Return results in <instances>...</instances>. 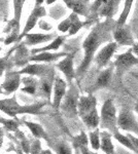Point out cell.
<instances>
[{
    "label": "cell",
    "instance_id": "31",
    "mask_svg": "<svg viewBox=\"0 0 138 154\" xmlns=\"http://www.w3.org/2000/svg\"><path fill=\"white\" fill-rule=\"evenodd\" d=\"M16 137L20 140V146L22 148V151L25 154H30V151H31V144H30V141L25 137L23 134V131H16Z\"/></svg>",
    "mask_w": 138,
    "mask_h": 154
},
{
    "label": "cell",
    "instance_id": "6",
    "mask_svg": "<svg viewBox=\"0 0 138 154\" xmlns=\"http://www.w3.org/2000/svg\"><path fill=\"white\" fill-rule=\"evenodd\" d=\"M55 69L54 67L50 70L46 75L41 76L39 79L38 88H37L36 95L38 97L46 99L47 101H51L52 91L54 88V82H55Z\"/></svg>",
    "mask_w": 138,
    "mask_h": 154
},
{
    "label": "cell",
    "instance_id": "2",
    "mask_svg": "<svg viewBox=\"0 0 138 154\" xmlns=\"http://www.w3.org/2000/svg\"><path fill=\"white\" fill-rule=\"evenodd\" d=\"M47 102H41V103H36L33 105L29 106H22L17 102L16 98L12 97L11 99H3L0 100V110L2 112L7 114L11 117H17L18 114H34L38 115L41 114L40 109L46 105Z\"/></svg>",
    "mask_w": 138,
    "mask_h": 154
},
{
    "label": "cell",
    "instance_id": "37",
    "mask_svg": "<svg viewBox=\"0 0 138 154\" xmlns=\"http://www.w3.org/2000/svg\"><path fill=\"white\" fill-rule=\"evenodd\" d=\"M106 3V0H96L93 3V5L90 7V11L92 14H97L102 9V7L104 6V4Z\"/></svg>",
    "mask_w": 138,
    "mask_h": 154
},
{
    "label": "cell",
    "instance_id": "18",
    "mask_svg": "<svg viewBox=\"0 0 138 154\" xmlns=\"http://www.w3.org/2000/svg\"><path fill=\"white\" fill-rule=\"evenodd\" d=\"M66 53H50V51H42V53L35 54L29 58V62H36V63H51L57 61L61 57H66Z\"/></svg>",
    "mask_w": 138,
    "mask_h": 154
},
{
    "label": "cell",
    "instance_id": "10",
    "mask_svg": "<svg viewBox=\"0 0 138 154\" xmlns=\"http://www.w3.org/2000/svg\"><path fill=\"white\" fill-rule=\"evenodd\" d=\"M74 54H75V51H73L72 54H68L62 61H60L56 65L57 68L65 75L67 81H68L69 83H71L72 80L76 77V74H75V71H74V67H73Z\"/></svg>",
    "mask_w": 138,
    "mask_h": 154
},
{
    "label": "cell",
    "instance_id": "49",
    "mask_svg": "<svg viewBox=\"0 0 138 154\" xmlns=\"http://www.w3.org/2000/svg\"><path fill=\"white\" fill-rule=\"evenodd\" d=\"M2 144H3V139H0V148H1V146H2Z\"/></svg>",
    "mask_w": 138,
    "mask_h": 154
},
{
    "label": "cell",
    "instance_id": "52",
    "mask_svg": "<svg viewBox=\"0 0 138 154\" xmlns=\"http://www.w3.org/2000/svg\"><path fill=\"white\" fill-rule=\"evenodd\" d=\"M2 93H3V91H2V88H1V86H0V95H1Z\"/></svg>",
    "mask_w": 138,
    "mask_h": 154
},
{
    "label": "cell",
    "instance_id": "28",
    "mask_svg": "<svg viewBox=\"0 0 138 154\" xmlns=\"http://www.w3.org/2000/svg\"><path fill=\"white\" fill-rule=\"evenodd\" d=\"M69 19L71 21V26H70V29H69V35H74L76 34L79 30L82 29V27L84 26V23L79 20V14H75V12L72 11L71 14L69 16Z\"/></svg>",
    "mask_w": 138,
    "mask_h": 154
},
{
    "label": "cell",
    "instance_id": "43",
    "mask_svg": "<svg viewBox=\"0 0 138 154\" xmlns=\"http://www.w3.org/2000/svg\"><path fill=\"white\" fill-rule=\"evenodd\" d=\"M132 51H133V54H134L135 56L138 58V42H137V43H135L134 45L132 46Z\"/></svg>",
    "mask_w": 138,
    "mask_h": 154
},
{
    "label": "cell",
    "instance_id": "44",
    "mask_svg": "<svg viewBox=\"0 0 138 154\" xmlns=\"http://www.w3.org/2000/svg\"><path fill=\"white\" fill-rule=\"evenodd\" d=\"M44 1H47V0H36V2H35V6H40Z\"/></svg>",
    "mask_w": 138,
    "mask_h": 154
},
{
    "label": "cell",
    "instance_id": "11",
    "mask_svg": "<svg viewBox=\"0 0 138 154\" xmlns=\"http://www.w3.org/2000/svg\"><path fill=\"white\" fill-rule=\"evenodd\" d=\"M46 14H47L46 8H44L42 5L34 7L33 11H32V12H31V14H30V17L28 18V20H27L23 32L20 34V41L23 39V37H25V35H27V34H28L29 32L34 28L35 25H36V23L38 22V20L40 19L41 17L46 16Z\"/></svg>",
    "mask_w": 138,
    "mask_h": 154
},
{
    "label": "cell",
    "instance_id": "32",
    "mask_svg": "<svg viewBox=\"0 0 138 154\" xmlns=\"http://www.w3.org/2000/svg\"><path fill=\"white\" fill-rule=\"evenodd\" d=\"M89 140L90 143H91V146L94 150H98L100 149V133L99 130H95L93 131H90L89 134Z\"/></svg>",
    "mask_w": 138,
    "mask_h": 154
},
{
    "label": "cell",
    "instance_id": "48",
    "mask_svg": "<svg viewBox=\"0 0 138 154\" xmlns=\"http://www.w3.org/2000/svg\"><path fill=\"white\" fill-rule=\"evenodd\" d=\"M4 121H5V118H3V117H0V123H2V125H3V123H4Z\"/></svg>",
    "mask_w": 138,
    "mask_h": 154
},
{
    "label": "cell",
    "instance_id": "24",
    "mask_svg": "<svg viewBox=\"0 0 138 154\" xmlns=\"http://www.w3.org/2000/svg\"><path fill=\"white\" fill-rule=\"evenodd\" d=\"M81 118L89 128H97V126L100 125V116L98 115L97 108H95L94 110H92L90 113Z\"/></svg>",
    "mask_w": 138,
    "mask_h": 154
},
{
    "label": "cell",
    "instance_id": "5",
    "mask_svg": "<svg viewBox=\"0 0 138 154\" xmlns=\"http://www.w3.org/2000/svg\"><path fill=\"white\" fill-rule=\"evenodd\" d=\"M114 68H115V75L117 78H122L126 72L131 69L135 65H138V58L133 54L132 48L127 51L126 53L119 54L115 59L114 62Z\"/></svg>",
    "mask_w": 138,
    "mask_h": 154
},
{
    "label": "cell",
    "instance_id": "45",
    "mask_svg": "<svg viewBox=\"0 0 138 154\" xmlns=\"http://www.w3.org/2000/svg\"><path fill=\"white\" fill-rule=\"evenodd\" d=\"M40 154H53V153L50 149H46V150H42L40 152Z\"/></svg>",
    "mask_w": 138,
    "mask_h": 154
},
{
    "label": "cell",
    "instance_id": "29",
    "mask_svg": "<svg viewBox=\"0 0 138 154\" xmlns=\"http://www.w3.org/2000/svg\"><path fill=\"white\" fill-rule=\"evenodd\" d=\"M114 137L115 138V140H117L121 144H123L124 146H126L127 148H129L130 150L133 151V152H135V153L138 154V149L135 147L134 145H133V143L131 142V140H130V139L128 138L127 136L122 135V134H120L119 131H114Z\"/></svg>",
    "mask_w": 138,
    "mask_h": 154
},
{
    "label": "cell",
    "instance_id": "34",
    "mask_svg": "<svg viewBox=\"0 0 138 154\" xmlns=\"http://www.w3.org/2000/svg\"><path fill=\"white\" fill-rule=\"evenodd\" d=\"M12 51H9L8 54H6L3 58H0V77L3 75V72L8 68V64H9V56L11 54Z\"/></svg>",
    "mask_w": 138,
    "mask_h": 154
},
{
    "label": "cell",
    "instance_id": "15",
    "mask_svg": "<svg viewBox=\"0 0 138 154\" xmlns=\"http://www.w3.org/2000/svg\"><path fill=\"white\" fill-rule=\"evenodd\" d=\"M97 106V100L95 96L92 94H89L88 96H82L79 97V106H77V110H79V117L87 115L92 110H94Z\"/></svg>",
    "mask_w": 138,
    "mask_h": 154
},
{
    "label": "cell",
    "instance_id": "26",
    "mask_svg": "<svg viewBox=\"0 0 138 154\" xmlns=\"http://www.w3.org/2000/svg\"><path fill=\"white\" fill-rule=\"evenodd\" d=\"M49 145L54 149L57 154H72V148L65 141H58V142L51 143L49 141Z\"/></svg>",
    "mask_w": 138,
    "mask_h": 154
},
{
    "label": "cell",
    "instance_id": "22",
    "mask_svg": "<svg viewBox=\"0 0 138 154\" xmlns=\"http://www.w3.org/2000/svg\"><path fill=\"white\" fill-rule=\"evenodd\" d=\"M22 82L25 84L24 88H21L22 91L30 94V95H35L37 93V88H38V84H39L38 79L34 78V77L30 75L29 77H25V78L22 79Z\"/></svg>",
    "mask_w": 138,
    "mask_h": 154
},
{
    "label": "cell",
    "instance_id": "21",
    "mask_svg": "<svg viewBox=\"0 0 138 154\" xmlns=\"http://www.w3.org/2000/svg\"><path fill=\"white\" fill-rule=\"evenodd\" d=\"M100 148L106 154H114V149L111 142V135L107 131L100 133Z\"/></svg>",
    "mask_w": 138,
    "mask_h": 154
},
{
    "label": "cell",
    "instance_id": "3",
    "mask_svg": "<svg viewBox=\"0 0 138 154\" xmlns=\"http://www.w3.org/2000/svg\"><path fill=\"white\" fill-rule=\"evenodd\" d=\"M79 89L76 88L75 84L73 82L70 83L69 89L65 94L62 103L60 105L62 112L65 116L69 118H73L76 115H79V110H77V106H79Z\"/></svg>",
    "mask_w": 138,
    "mask_h": 154
},
{
    "label": "cell",
    "instance_id": "12",
    "mask_svg": "<svg viewBox=\"0 0 138 154\" xmlns=\"http://www.w3.org/2000/svg\"><path fill=\"white\" fill-rule=\"evenodd\" d=\"M114 69V65H111V66H109L108 68L104 69L103 71L100 72V73L98 74L95 82L92 84L91 88H90L91 91H90L89 93L91 94L92 91H97V89L107 88L110 84V81H111Z\"/></svg>",
    "mask_w": 138,
    "mask_h": 154
},
{
    "label": "cell",
    "instance_id": "9",
    "mask_svg": "<svg viewBox=\"0 0 138 154\" xmlns=\"http://www.w3.org/2000/svg\"><path fill=\"white\" fill-rule=\"evenodd\" d=\"M112 36H114V39L117 43V45L133 46L135 44L133 35L131 33V29L126 24L120 27L115 26L114 31H112Z\"/></svg>",
    "mask_w": 138,
    "mask_h": 154
},
{
    "label": "cell",
    "instance_id": "23",
    "mask_svg": "<svg viewBox=\"0 0 138 154\" xmlns=\"http://www.w3.org/2000/svg\"><path fill=\"white\" fill-rule=\"evenodd\" d=\"M25 125L27 128H29V130L31 131L32 135L37 139H44L47 142H49L50 139L47 137V133L44 131L43 128L39 125V123H34V122H30V121H24Z\"/></svg>",
    "mask_w": 138,
    "mask_h": 154
},
{
    "label": "cell",
    "instance_id": "27",
    "mask_svg": "<svg viewBox=\"0 0 138 154\" xmlns=\"http://www.w3.org/2000/svg\"><path fill=\"white\" fill-rule=\"evenodd\" d=\"M133 2H134V0H125L124 8H123L121 16H120V18L117 19V21L115 22V26L117 27L123 26V25L126 24V21H127L128 17H129V14H130V11H131Z\"/></svg>",
    "mask_w": 138,
    "mask_h": 154
},
{
    "label": "cell",
    "instance_id": "16",
    "mask_svg": "<svg viewBox=\"0 0 138 154\" xmlns=\"http://www.w3.org/2000/svg\"><path fill=\"white\" fill-rule=\"evenodd\" d=\"M57 37L56 33L53 34H40V33H28L25 35V44L26 45H36L43 42L53 41Z\"/></svg>",
    "mask_w": 138,
    "mask_h": 154
},
{
    "label": "cell",
    "instance_id": "20",
    "mask_svg": "<svg viewBox=\"0 0 138 154\" xmlns=\"http://www.w3.org/2000/svg\"><path fill=\"white\" fill-rule=\"evenodd\" d=\"M65 38H66V36H57L56 38H55L53 41L50 42L47 46H43V48H34V49H32L30 53H31V54H38V53H42V51H57V49L64 43Z\"/></svg>",
    "mask_w": 138,
    "mask_h": 154
},
{
    "label": "cell",
    "instance_id": "39",
    "mask_svg": "<svg viewBox=\"0 0 138 154\" xmlns=\"http://www.w3.org/2000/svg\"><path fill=\"white\" fill-rule=\"evenodd\" d=\"M16 41H20V35L18 33H16V32H12L11 34H9V35L5 38L4 44H5V45H8V44H11Z\"/></svg>",
    "mask_w": 138,
    "mask_h": 154
},
{
    "label": "cell",
    "instance_id": "51",
    "mask_svg": "<svg viewBox=\"0 0 138 154\" xmlns=\"http://www.w3.org/2000/svg\"><path fill=\"white\" fill-rule=\"evenodd\" d=\"M16 152H17L18 154H22V152H21V151L19 150V149H16Z\"/></svg>",
    "mask_w": 138,
    "mask_h": 154
},
{
    "label": "cell",
    "instance_id": "54",
    "mask_svg": "<svg viewBox=\"0 0 138 154\" xmlns=\"http://www.w3.org/2000/svg\"><path fill=\"white\" fill-rule=\"evenodd\" d=\"M0 51H1V48H0Z\"/></svg>",
    "mask_w": 138,
    "mask_h": 154
},
{
    "label": "cell",
    "instance_id": "33",
    "mask_svg": "<svg viewBox=\"0 0 138 154\" xmlns=\"http://www.w3.org/2000/svg\"><path fill=\"white\" fill-rule=\"evenodd\" d=\"M26 0H14V19L20 21L22 17V11H23L24 4Z\"/></svg>",
    "mask_w": 138,
    "mask_h": 154
},
{
    "label": "cell",
    "instance_id": "36",
    "mask_svg": "<svg viewBox=\"0 0 138 154\" xmlns=\"http://www.w3.org/2000/svg\"><path fill=\"white\" fill-rule=\"evenodd\" d=\"M41 143L39 141V139H35V140H32L31 142V151H30V154H40L41 152Z\"/></svg>",
    "mask_w": 138,
    "mask_h": 154
},
{
    "label": "cell",
    "instance_id": "4",
    "mask_svg": "<svg viewBox=\"0 0 138 154\" xmlns=\"http://www.w3.org/2000/svg\"><path fill=\"white\" fill-rule=\"evenodd\" d=\"M100 125L102 128L109 130L112 133L117 131V110H115V107L114 105V100L110 98L107 99L102 105L101 114H100Z\"/></svg>",
    "mask_w": 138,
    "mask_h": 154
},
{
    "label": "cell",
    "instance_id": "38",
    "mask_svg": "<svg viewBox=\"0 0 138 154\" xmlns=\"http://www.w3.org/2000/svg\"><path fill=\"white\" fill-rule=\"evenodd\" d=\"M70 26H71V21H70V19L68 17V18L65 19L63 22H61V23L59 24V26H58V30L61 31V32H63V33H66V32L69 31Z\"/></svg>",
    "mask_w": 138,
    "mask_h": 154
},
{
    "label": "cell",
    "instance_id": "35",
    "mask_svg": "<svg viewBox=\"0 0 138 154\" xmlns=\"http://www.w3.org/2000/svg\"><path fill=\"white\" fill-rule=\"evenodd\" d=\"M4 125V128L9 131H18V128H19V121L17 120H12V119H5V121H4L3 123Z\"/></svg>",
    "mask_w": 138,
    "mask_h": 154
},
{
    "label": "cell",
    "instance_id": "30",
    "mask_svg": "<svg viewBox=\"0 0 138 154\" xmlns=\"http://www.w3.org/2000/svg\"><path fill=\"white\" fill-rule=\"evenodd\" d=\"M88 143H89V140H88V136L85 131H81L79 135L72 138V147L76 150L85 147V146H88Z\"/></svg>",
    "mask_w": 138,
    "mask_h": 154
},
{
    "label": "cell",
    "instance_id": "40",
    "mask_svg": "<svg viewBox=\"0 0 138 154\" xmlns=\"http://www.w3.org/2000/svg\"><path fill=\"white\" fill-rule=\"evenodd\" d=\"M127 137L130 139V140H131V142L133 143V145H134L135 147H136V148L138 149V139H137V138H135V137H133L132 135H130V134H129V135H128Z\"/></svg>",
    "mask_w": 138,
    "mask_h": 154
},
{
    "label": "cell",
    "instance_id": "19",
    "mask_svg": "<svg viewBox=\"0 0 138 154\" xmlns=\"http://www.w3.org/2000/svg\"><path fill=\"white\" fill-rule=\"evenodd\" d=\"M67 7L72 9V11L81 16L88 17L89 9L87 6V1L85 0H63Z\"/></svg>",
    "mask_w": 138,
    "mask_h": 154
},
{
    "label": "cell",
    "instance_id": "42",
    "mask_svg": "<svg viewBox=\"0 0 138 154\" xmlns=\"http://www.w3.org/2000/svg\"><path fill=\"white\" fill-rule=\"evenodd\" d=\"M47 25H49L46 22H39V27H40L41 29H44L47 30V31H49V30L52 29V26H47Z\"/></svg>",
    "mask_w": 138,
    "mask_h": 154
},
{
    "label": "cell",
    "instance_id": "50",
    "mask_svg": "<svg viewBox=\"0 0 138 154\" xmlns=\"http://www.w3.org/2000/svg\"><path fill=\"white\" fill-rule=\"evenodd\" d=\"M135 111H136V112L138 113V103L136 104V105H135Z\"/></svg>",
    "mask_w": 138,
    "mask_h": 154
},
{
    "label": "cell",
    "instance_id": "41",
    "mask_svg": "<svg viewBox=\"0 0 138 154\" xmlns=\"http://www.w3.org/2000/svg\"><path fill=\"white\" fill-rule=\"evenodd\" d=\"M79 151H81L82 154H97V153H94V152H92V151H90L89 148H88V146L82 147L81 149H79Z\"/></svg>",
    "mask_w": 138,
    "mask_h": 154
},
{
    "label": "cell",
    "instance_id": "47",
    "mask_svg": "<svg viewBox=\"0 0 138 154\" xmlns=\"http://www.w3.org/2000/svg\"><path fill=\"white\" fill-rule=\"evenodd\" d=\"M56 1V0H47V4H52V3H54V2Z\"/></svg>",
    "mask_w": 138,
    "mask_h": 154
},
{
    "label": "cell",
    "instance_id": "17",
    "mask_svg": "<svg viewBox=\"0 0 138 154\" xmlns=\"http://www.w3.org/2000/svg\"><path fill=\"white\" fill-rule=\"evenodd\" d=\"M53 68L52 66L46 65V64H29L25 66L21 71H19L20 74H29L31 76H43Z\"/></svg>",
    "mask_w": 138,
    "mask_h": 154
},
{
    "label": "cell",
    "instance_id": "8",
    "mask_svg": "<svg viewBox=\"0 0 138 154\" xmlns=\"http://www.w3.org/2000/svg\"><path fill=\"white\" fill-rule=\"evenodd\" d=\"M117 42L110 41L98 51L94 58V62L98 68L99 69L104 68V67L109 63L110 59L112 58V56H114V53L117 51Z\"/></svg>",
    "mask_w": 138,
    "mask_h": 154
},
{
    "label": "cell",
    "instance_id": "14",
    "mask_svg": "<svg viewBox=\"0 0 138 154\" xmlns=\"http://www.w3.org/2000/svg\"><path fill=\"white\" fill-rule=\"evenodd\" d=\"M66 88L67 84L66 82L59 76H56L55 78V82H54V88H53V91H54V97H53V107L55 109H59L60 105L62 103V100H63L65 94H66Z\"/></svg>",
    "mask_w": 138,
    "mask_h": 154
},
{
    "label": "cell",
    "instance_id": "1",
    "mask_svg": "<svg viewBox=\"0 0 138 154\" xmlns=\"http://www.w3.org/2000/svg\"><path fill=\"white\" fill-rule=\"evenodd\" d=\"M114 22L111 19H106L103 23L98 24L96 27L91 31V33L88 35L82 43V48L85 51V56L82 59L81 65L75 71L77 78H82L86 74V72L89 69L92 61L95 58V54L99 49L100 45L104 41H107L110 39V32L114 31L115 25L112 24Z\"/></svg>",
    "mask_w": 138,
    "mask_h": 154
},
{
    "label": "cell",
    "instance_id": "53",
    "mask_svg": "<svg viewBox=\"0 0 138 154\" xmlns=\"http://www.w3.org/2000/svg\"><path fill=\"white\" fill-rule=\"evenodd\" d=\"M85 1H87V2H89V1H90V0H85Z\"/></svg>",
    "mask_w": 138,
    "mask_h": 154
},
{
    "label": "cell",
    "instance_id": "7",
    "mask_svg": "<svg viewBox=\"0 0 138 154\" xmlns=\"http://www.w3.org/2000/svg\"><path fill=\"white\" fill-rule=\"evenodd\" d=\"M117 125L120 128L127 131H133L138 135V121L131 110L123 108L117 117Z\"/></svg>",
    "mask_w": 138,
    "mask_h": 154
},
{
    "label": "cell",
    "instance_id": "25",
    "mask_svg": "<svg viewBox=\"0 0 138 154\" xmlns=\"http://www.w3.org/2000/svg\"><path fill=\"white\" fill-rule=\"evenodd\" d=\"M117 3H119V0H106V3L99 11V14L101 17H106V19H111L114 11H117L115 7L117 6Z\"/></svg>",
    "mask_w": 138,
    "mask_h": 154
},
{
    "label": "cell",
    "instance_id": "13",
    "mask_svg": "<svg viewBox=\"0 0 138 154\" xmlns=\"http://www.w3.org/2000/svg\"><path fill=\"white\" fill-rule=\"evenodd\" d=\"M21 81V74L19 72L7 71L5 73L4 82L1 84V88L5 91V94L9 95L11 93H14L20 88Z\"/></svg>",
    "mask_w": 138,
    "mask_h": 154
},
{
    "label": "cell",
    "instance_id": "46",
    "mask_svg": "<svg viewBox=\"0 0 138 154\" xmlns=\"http://www.w3.org/2000/svg\"><path fill=\"white\" fill-rule=\"evenodd\" d=\"M3 136H4V130L0 128V139L3 138Z\"/></svg>",
    "mask_w": 138,
    "mask_h": 154
}]
</instances>
